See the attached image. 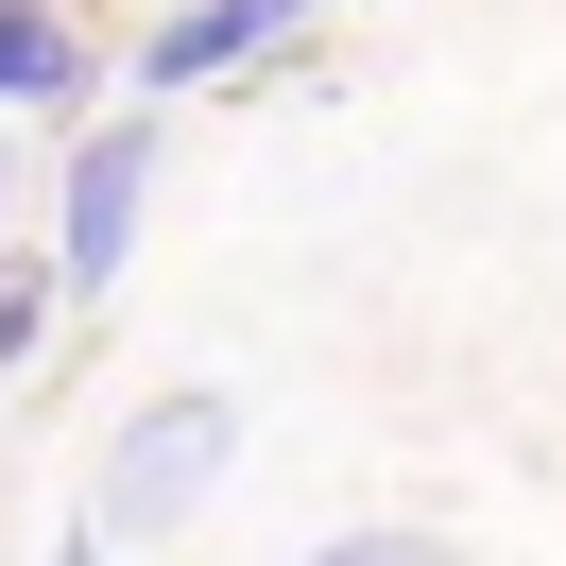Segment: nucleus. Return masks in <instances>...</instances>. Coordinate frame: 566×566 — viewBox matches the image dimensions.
<instances>
[{"label":"nucleus","instance_id":"7ed1b4c3","mask_svg":"<svg viewBox=\"0 0 566 566\" xmlns=\"http://www.w3.org/2000/svg\"><path fill=\"white\" fill-rule=\"evenodd\" d=\"M292 18H310V0H172L155 52H138V86H155V104H172V86H223V70H258Z\"/></svg>","mask_w":566,"mask_h":566},{"label":"nucleus","instance_id":"0eeeda50","mask_svg":"<svg viewBox=\"0 0 566 566\" xmlns=\"http://www.w3.org/2000/svg\"><path fill=\"white\" fill-rule=\"evenodd\" d=\"M52 566H120V532H70V549H52Z\"/></svg>","mask_w":566,"mask_h":566},{"label":"nucleus","instance_id":"f257e3e1","mask_svg":"<svg viewBox=\"0 0 566 566\" xmlns=\"http://www.w3.org/2000/svg\"><path fill=\"white\" fill-rule=\"evenodd\" d=\"M241 463V395L223 378H172V395H138V412L104 429V481H86V532H172V515H207V481Z\"/></svg>","mask_w":566,"mask_h":566},{"label":"nucleus","instance_id":"6e6552de","mask_svg":"<svg viewBox=\"0 0 566 566\" xmlns=\"http://www.w3.org/2000/svg\"><path fill=\"white\" fill-rule=\"evenodd\" d=\"M0 189H18V172H0Z\"/></svg>","mask_w":566,"mask_h":566},{"label":"nucleus","instance_id":"f03ea898","mask_svg":"<svg viewBox=\"0 0 566 566\" xmlns=\"http://www.w3.org/2000/svg\"><path fill=\"white\" fill-rule=\"evenodd\" d=\"M138 189H155V120H104V138L70 155V189H52V275H70V292H120Z\"/></svg>","mask_w":566,"mask_h":566},{"label":"nucleus","instance_id":"423d86ee","mask_svg":"<svg viewBox=\"0 0 566 566\" xmlns=\"http://www.w3.org/2000/svg\"><path fill=\"white\" fill-rule=\"evenodd\" d=\"M35 344H52V292H0V378H18Z\"/></svg>","mask_w":566,"mask_h":566},{"label":"nucleus","instance_id":"20e7f679","mask_svg":"<svg viewBox=\"0 0 566 566\" xmlns=\"http://www.w3.org/2000/svg\"><path fill=\"white\" fill-rule=\"evenodd\" d=\"M0 104H86V18L70 0H0Z\"/></svg>","mask_w":566,"mask_h":566},{"label":"nucleus","instance_id":"39448f33","mask_svg":"<svg viewBox=\"0 0 566 566\" xmlns=\"http://www.w3.org/2000/svg\"><path fill=\"white\" fill-rule=\"evenodd\" d=\"M292 566H463L447 532H326V549H292Z\"/></svg>","mask_w":566,"mask_h":566}]
</instances>
